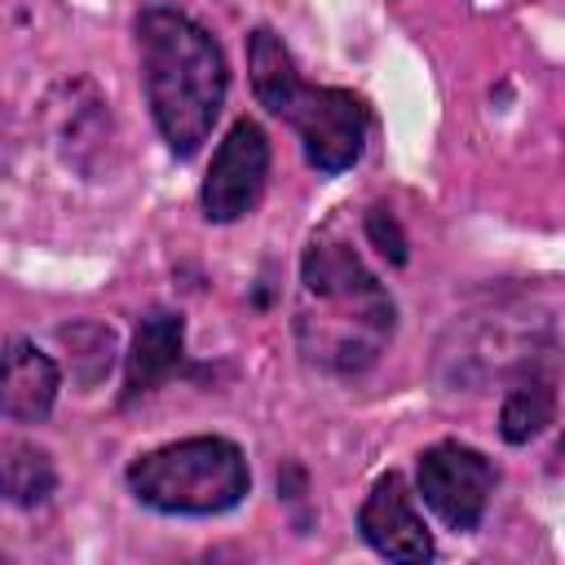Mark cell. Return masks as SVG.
I'll return each mask as SVG.
<instances>
[{"label":"cell","instance_id":"obj_1","mask_svg":"<svg viewBox=\"0 0 565 565\" xmlns=\"http://www.w3.org/2000/svg\"><path fill=\"white\" fill-rule=\"evenodd\" d=\"M397 327L393 296L362 265V256L318 234L300 260L296 291V344L309 366L327 375H362L388 349Z\"/></svg>","mask_w":565,"mask_h":565},{"label":"cell","instance_id":"obj_2","mask_svg":"<svg viewBox=\"0 0 565 565\" xmlns=\"http://www.w3.org/2000/svg\"><path fill=\"white\" fill-rule=\"evenodd\" d=\"M141 88L159 137L177 159H190L207 137L230 93L221 44L181 9L154 4L137 18Z\"/></svg>","mask_w":565,"mask_h":565},{"label":"cell","instance_id":"obj_3","mask_svg":"<svg viewBox=\"0 0 565 565\" xmlns=\"http://www.w3.org/2000/svg\"><path fill=\"white\" fill-rule=\"evenodd\" d=\"M247 75H252L256 102L300 132L305 159L318 172L335 177V172H344L362 159L366 128H371L366 102L349 88L305 84L287 44H282V35H274L269 26H256L247 35Z\"/></svg>","mask_w":565,"mask_h":565},{"label":"cell","instance_id":"obj_4","mask_svg":"<svg viewBox=\"0 0 565 565\" xmlns=\"http://www.w3.org/2000/svg\"><path fill=\"white\" fill-rule=\"evenodd\" d=\"M137 503L163 516H216L247 499L252 472L230 437H181L128 463Z\"/></svg>","mask_w":565,"mask_h":565},{"label":"cell","instance_id":"obj_5","mask_svg":"<svg viewBox=\"0 0 565 565\" xmlns=\"http://www.w3.org/2000/svg\"><path fill=\"white\" fill-rule=\"evenodd\" d=\"M494 463L463 446V441H437L419 455V468H415V486H419V499L437 512V521L455 534H472L490 508V494H494Z\"/></svg>","mask_w":565,"mask_h":565},{"label":"cell","instance_id":"obj_6","mask_svg":"<svg viewBox=\"0 0 565 565\" xmlns=\"http://www.w3.org/2000/svg\"><path fill=\"white\" fill-rule=\"evenodd\" d=\"M269 181V137L256 119H238L225 141L212 154V168L203 177V216L216 225L243 221L256 212Z\"/></svg>","mask_w":565,"mask_h":565},{"label":"cell","instance_id":"obj_7","mask_svg":"<svg viewBox=\"0 0 565 565\" xmlns=\"http://www.w3.org/2000/svg\"><path fill=\"white\" fill-rule=\"evenodd\" d=\"M358 530L388 561L415 565V561L433 556V534H428V525L415 508V494L406 490V481L397 472H384L371 486V494L358 508Z\"/></svg>","mask_w":565,"mask_h":565},{"label":"cell","instance_id":"obj_8","mask_svg":"<svg viewBox=\"0 0 565 565\" xmlns=\"http://www.w3.org/2000/svg\"><path fill=\"white\" fill-rule=\"evenodd\" d=\"M57 362L40 353L31 340H4L0 344V419L35 424L57 402Z\"/></svg>","mask_w":565,"mask_h":565},{"label":"cell","instance_id":"obj_9","mask_svg":"<svg viewBox=\"0 0 565 565\" xmlns=\"http://www.w3.org/2000/svg\"><path fill=\"white\" fill-rule=\"evenodd\" d=\"M181 349H185L181 313H172V309L146 313L132 335V353H128V397H141L154 384H163L181 366Z\"/></svg>","mask_w":565,"mask_h":565},{"label":"cell","instance_id":"obj_10","mask_svg":"<svg viewBox=\"0 0 565 565\" xmlns=\"http://www.w3.org/2000/svg\"><path fill=\"white\" fill-rule=\"evenodd\" d=\"M556 415V375L552 371H539V366H525L508 397H503V411H499V433L521 446L530 437H539Z\"/></svg>","mask_w":565,"mask_h":565},{"label":"cell","instance_id":"obj_11","mask_svg":"<svg viewBox=\"0 0 565 565\" xmlns=\"http://www.w3.org/2000/svg\"><path fill=\"white\" fill-rule=\"evenodd\" d=\"M57 486V468L49 459V450L31 446V441H9L0 450V499L18 503V508H35L53 494Z\"/></svg>","mask_w":565,"mask_h":565}]
</instances>
